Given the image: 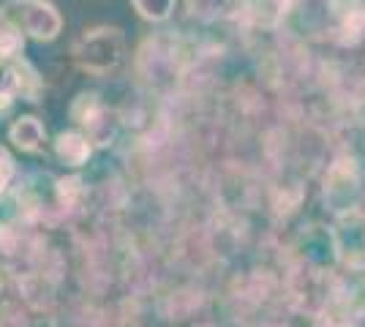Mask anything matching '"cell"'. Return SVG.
Masks as SVG:
<instances>
[{"label": "cell", "instance_id": "2", "mask_svg": "<svg viewBox=\"0 0 365 327\" xmlns=\"http://www.w3.org/2000/svg\"><path fill=\"white\" fill-rule=\"evenodd\" d=\"M9 9L14 11L16 22L22 25V31L31 33L38 41H52L58 38L63 28V19L58 9L46 0H11Z\"/></svg>", "mask_w": 365, "mask_h": 327}, {"label": "cell", "instance_id": "4", "mask_svg": "<svg viewBox=\"0 0 365 327\" xmlns=\"http://www.w3.org/2000/svg\"><path fill=\"white\" fill-rule=\"evenodd\" d=\"M9 137H11V142H14L19 150H25V153H38V150L44 147L46 131L38 118L25 115V118L14 120V125L9 128Z\"/></svg>", "mask_w": 365, "mask_h": 327}, {"label": "cell", "instance_id": "3", "mask_svg": "<svg viewBox=\"0 0 365 327\" xmlns=\"http://www.w3.org/2000/svg\"><path fill=\"white\" fill-rule=\"evenodd\" d=\"M338 249L349 262L365 259V218L360 213H351L338 224Z\"/></svg>", "mask_w": 365, "mask_h": 327}, {"label": "cell", "instance_id": "8", "mask_svg": "<svg viewBox=\"0 0 365 327\" xmlns=\"http://www.w3.org/2000/svg\"><path fill=\"white\" fill-rule=\"evenodd\" d=\"M11 177H14V158L9 156L6 147H0V194L11 183Z\"/></svg>", "mask_w": 365, "mask_h": 327}, {"label": "cell", "instance_id": "5", "mask_svg": "<svg viewBox=\"0 0 365 327\" xmlns=\"http://www.w3.org/2000/svg\"><path fill=\"white\" fill-rule=\"evenodd\" d=\"M55 153L63 164L68 167H82L88 158H91V145H88V137L76 134V131H63L55 140Z\"/></svg>", "mask_w": 365, "mask_h": 327}, {"label": "cell", "instance_id": "7", "mask_svg": "<svg viewBox=\"0 0 365 327\" xmlns=\"http://www.w3.org/2000/svg\"><path fill=\"white\" fill-rule=\"evenodd\" d=\"M139 16L150 19V22H164L175 11V0H131Z\"/></svg>", "mask_w": 365, "mask_h": 327}, {"label": "cell", "instance_id": "6", "mask_svg": "<svg viewBox=\"0 0 365 327\" xmlns=\"http://www.w3.org/2000/svg\"><path fill=\"white\" fill-rule=\"evenodd\" d=\"M25 49V38L14 25H9L0 14V58H16Z\"/></svg>", "mask_w": 365, "mask_h": 327}, {"label": "cell", "instance_id": "1", "mask_svg": "<svg viewBox=\"0 0 365 327\" xmlns=\"http://www.w3.org/2000/svg\"><path fill=\"white\" fill-rule=\"evenodd\" d=\"M76 63L91 71V74H107L112 71L123 55V36L115 28H98V31L85 33L74 47Z\"/></svg>", "mask_w": 365, "mask_h": 327}]
</instances>
